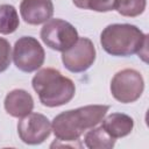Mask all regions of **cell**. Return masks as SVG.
Masks as SVG:
<instances>
[{
	"instance_id": "cell-1",
	"label": "cell",
	"mask_w": 149,
	"mask_h": 149,
	"mask_svg": "<svg viewBox=\"0 0 149 149\" xmlns=\"http://www.w3.org/2000/svg\"><path fill=\"white\" fill-rule=\"evenodd\" d=\"M108 109V105H87L62 112L54 118L51 130L58 141L78 142L87 129L101 122Z\"/></svg>"
},
{
	"instance_id": "cell-2",
	"label": "cell",
	"mask_w": 149,
	"mask_h": 149,
	"mask_svg": "<svg viewBox=\"0 0 149 149\" xmlns=\"http://www.w3.org/2000/svg\"><path fill=\"white\" fill-rule=\"evenodd\" d=\"M102 49L118 57H127L144 51L147 54L148 35L130 23L108 24L100 34Z\"/></svg>"
},
{
	"instance_id": "cell-3",
	"label": "cell",
	"mask_w": 149,
	"mask_h": 149,
	"mask_svg": "<svg viewBox=\"0 0 149 149\" xmlns=\"http://www.w3.org/2000/svg\"><path fill=\"white\" fill-rule=\"evenodd\" d=\"M31 85L42 105L47 107L63 106L70 102L76 93L72 79L52 68L38 70L31 79Z\"/></svg>"
},
{
	"instance_id": "cell-4",
	"label": "cell",
	"mask_w": 149,
	"mask_h": 149,
	"mask_svg": "<svg viewBox=\"0 0 149 149\" xmlns=\"http://www.w3.org/2000/svg\"><path fill=\"white\" fill-rule=\"evenodd\" d=\"M109 88L115 100L122 104H130L142 95L144 80L137 70L123 69L113 76Z\"/></svg>"
},
{
	"instance_id": "cell-5",
	"label": "cell",
	"mask_w": 149,
	"mask_h": 149,
	"mask_svg": "<svg viewBox=\"0 0 149 149\" xmlns=\"http://www.w3.org/2000/svg\"><path fill=\"white\" fill-rule=\"evenodd\" d=\"M12 56L14 64L19 70L30 73L37 71L43 65L45 52L35 37L22 36L15 42Z\"/></svg>"
},
{
	"instance_id": "cell-6",
	"label": "cell",
	"mask_w": 149,
	"mask_h": 149,
	"mask_svg": "<svg viewBox=\"0 0 149 149\" xmlns=\"http://www.w3.org/2000/svg\"><path fill=\"white\" fill-rule=\"evenodd\" d=\"M43 43L52 50L65 51L78 40V31L73 24L62 19H50L41 29Z\"/></svg>"
},
{
	"instance_id": "cell-7",
	"label": "cell",
	"mask_w": 149,
	"mask_h": 149,
	"mask_svg": "<svg viewBox=\"0 0 149 149\" xmlns=\"http://www.w3.org/2000/svg\"><path fill=\"white\" fill-rule=\"evenodd\" d=\"M95 56L93 42L87 37H78L74 44L62 52V62L70 72L80 73L93 65Z\"/></svg>"
},
{
	"instance_id": "cell-8",
	"label": "cell",
	"mask_w": 149,
	"mask_h": 149,
	"mask_svg": "<svg viewBox=\"0 0 149 149\" xmlns=\"http://www.w3.org/2000/svg\"><path fill=\"white\" fill-rule=\"evenodd\" d=\"M17 134L21 141L27 144H41L50 136L51 123L41 113H29L17 122Z\"/></svg>"
},
{
	"instance_id": "cell-9",
	"label": "cell",
	"mask_w": 149,
	"mask_h": 149,
	"mask_svg": "<svg viewBox=\"0 0 149 149\" xmlns=\"http://www.w3.org/2000/svg\"><path fill=\"white\" fill-rule=\"evenodd\" d=\"M20 14L28 24L45 23L54 15V3L51 0H22Z\"/></svg>"
},
{
	"instance_id": "cell-10",
	"label": "cell",
	"mask_w": 149,
	"mask_h": 149,
	"mask_svg": "<svg viewBox=\"0 0 149 149\" xmlns=\"http://www.w3.org/2000/svg\"><path fill=\"white\" fill-rule=\"evenodd\" d=\"M5 111L13 118H22L31 113L34 99L29 92L22 88H15L7 93L3 101Z\"/></svg>"
},
{
	"instance_id": "cell-11",
	"label": "cell",
	"mask_w": 149,
	"mask_h": 149,
	"mask_svg": "<svg viewBox=\"0 0 149 149\" xmlns=\"http://www.w3.org/2000/svg\"><path fill=\"white\" fill-rule=\"evenodd\" d=\"M101 127L114 139H120L129 135L134 128V120L123 113H112L105 115L101 120Z\"/></svg>"
},
{
	"instance_id": "cell-12",
	"label": "cell",
	"mask_w": 149,
	"mask_h": 149,
	"mask_svg": "<svg viewBox=\"0 0 149 149\" xmlns=\"http://www.w3.org/2000/svg\"><path fill=\"white\" fill-rule=\"evenodd\" d=\"M84 143L90 149H111L115 144V139L112 137L101 126L92 127L84 136Z\"/></svg>"
},
{
	"instance_id": "cell-13",
	"label": "cell",
	"mask_w": 149,
	"mask_h": 149,
	"mask_svg": "<svg viewBox=\"0 0 149 149\" xmlns=\"http://www.w3.org/2000/svg\"><path fill=\"white\" fill-rule=\"evenodd\" d=\"M19 24L20 20L15 7L8 3L0 5V34H12L19 28Z\"/></svg>"
},
{
	"instance_id": "cell-14",
	"label": "cell",
	"mask_w": 149,
	"mask_h": 149,
	"mask_svg": "<svg viewBox=\"0 0 149 149\" xmlns=\"http://www.w3.org/2000/svg\"><path fill=\"white\" fill-rule=\"evenodd\" d=\"M147 6V0H118L115 9L119 14L128 17L141 15Z\"/></svg>"
},
{
	"instance_id": "cell-15",
	"label": "cell",
	"mask_w": 149,
	"mask_h": 149,
	"mask_svg": "<svg viewBox=\"0 0 149 149\" xmlns=\"http://www.w3.org/2000/svg\"><path fill=\"white\" fill-rule=\"evenodd\" d=\"M118 0H72L73 5L81 9H91L99 13H105L115 9Z\"/></svg>"
},
{
	"instance_id": "cell-16",
	"label": "cell",
	"mask_w": 149,
	"mask_h": 149,
	"mask_svg": "<svg viewBox=\"0 0 149 149\" xmlns=\"http://www.w3.org/2000/svg\"><path fill=\"white\" fill-rule=\"evenodd\" d=\"M10 61H12L10 44L6 38L0 37V73L8 69Z\"/></svg>"
}]
</instances>
